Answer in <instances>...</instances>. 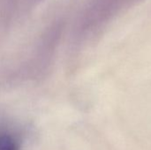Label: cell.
<instances>
[{
	"mask_svg": "<svg viewBox=\"0 0 151 150\" xmlns=\"http://www.w3.org/2000/svg\"><path fill=\"white\" fill-rule=\"evenodd\" d=\"M0 150H19V144L12 135L0 133Z\"/></svg>",
	"mask_w": 151,
	"mask_h": 150,
	"instance_id": "2",
	"label": "cell"
},
{
	"mask_svg": "<svg viewBox=\"0 0 151 150\" xmlns=\"http://www.w3.org/2000/svg\"><path fill=\"white\" fill-rule=\"evenodd\" d=\"M143 0H93L86 11L83 29L94 32L106 26L123 12L136 6Z\"/></svg>",
	"mask_w": 151,
	"mask_h": 150,
	"instance_id": "1",
	"label": "cell"
}]
</instances>
